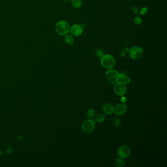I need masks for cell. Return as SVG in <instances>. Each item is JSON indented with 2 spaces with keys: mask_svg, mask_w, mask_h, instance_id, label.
Segmentation results:
<instances>
[{
  "mask_svg": "<svg viewBox=\"0 0 167 167\" xmlns=\"http://www.w3.org/2000/svg\"><path fill=\"white\" fill-rule=\"evenodd\" d=\"M125 51H126V52L127 53H128L129 51H130V49H128V48H126V49H125Z\"/></svg>",
  "mask_w": 167,
  "mask_h": 167,
  "instance_id": "24",
  "label": "cell"
},
{
  "mask_svg": "<svg viewBox=\"0 0 167 167\" xmlns=\"http://www.w3.org/2000/svg\"><path fill=\"white\" fill-rule=\"evenodd\" d=\"M106 77L108 81L112 84H116L120 81L121 75L117 70L109 69L106 72Z\"/></svg>",
  "mask_w": 167,
  "mask_h": 167,
  "instance_id": "3",
  "label": "cell"
},
{
  "mask_svg": "<svg viewBox=\"0 0 167 167\" xmlns=\"http://www.w3.org/2000/svg\"><path fill=\"white\" fill-rule=\"evenodd\" d=\"M101 64L104 68L109 69L113 68L115 65V58L110 55H104L101 57Z\"/></svg>",
  "mask_w": 167,
  "mask_h": 167,
  "instance_id": "2",
  "label": "cell"
},
{
  "mask_svg": "<svg viewBox=\"0 0 167 167\" xmlns=\"http://www.w3.org/2000/svg\"><path fill=\"white\" fill-rule=\"evenodd\" d=\"M71 1H72V0H64V1L66 2H70Z\"/></svg>",
  "mask_w": 167,
  "mask_h": 167,
  "instance_id": "25",
  "label": "cell"
},
{
  "mask_svg": "<svg viewBox=\"0 0 167 167\" xmlns=\"http://www.w3.org/2000/svg\"><path fill=\"white\" fill-rule=\"evenodd\" d=\"M134 22L135 24L137 25H140L142 23L141 18L140 16H136L134 19Z\"/></svg>",
  "mask_w": 167,
  "mask_h": 167,
  "instance_id": "19",
  "label": "cell"
},
{
  "mask_svg": "<svg viewBox=\"0 0 167 167\" xmlns=\"http://www.w3.org/2000/svg\"><path fill=\"white\" fill-rule=\"evenodd\" d=\"M83 29L81 25L75 24L72 26L71 27H70V34H71L72 36L78 37L80 35L82 34L83 32Z\"/></svg>",
  "mask_w": 167,
  "mask_h": 167,
  "instance_id": "8",
  "label": "cell"
},
{
  "mask_svg": "<svg viewBox=\"0 0 167 167\" xmlns=\"http://www.w3.org/2000/svg\"><path fill=\"white\" fill-rule=\"evenodd\" d=\"M95 55L99 58H101L104 55V52L102 49H97L96 50Z\"/></svg>",
  "mask_w": 167,
  "mask_h": 167,
  "instance_id": "18",
  "label": "cell"
},
{
  "mask_svg": "<svg viewBox=\"0 0 167 167\" xmlns=\"http://www.w3.org/2000/svg\"><path fill=\"white\" fill-rule=\"evenodd\" d=\"M127 110V106L125 104H119L114 108V113L117 116L124 114Z\"/></svg>",
  "mask_w": 167,
  "mask_h": 167,
  "instance_id": "9",
  "label": "cell"
},
{
  "mask_svg": "<svg viewBox=\"0 0 167 167\" xmlns=\"http://www.w3.org/2000/svg\"><path fill=\"white\" fill-rule=\"evenodd\" d=\"M143 49L139 47H133L130 49L128 52L130 57L133 59H138L141 58L143 55Z\"/></svg>",
  "mask_w": 167,
  "mask_h": 167,
  "instance_id": "5",
  "label": "cell"
},
{
  "mask_svg": "<svg viewBox=\"0 0 167 167\" xmlns=\"http://www.w3.org/2000/svg\"><path fill=\"white\" fill-rule=\"evenodd\" d=\"M55 29L57 33L60 35H65L70 31V26L68 23L64 21H60L56 23Z\"/></svg>",
  "mask_w": 167,
  "mask_h": 167,
  "instance_id": "1",
  "label": "cell"
},
{
  "mask_svg": "<svg viewBox=\"0 0 167 167\" xmlns=\"http://www.w3.org/2000/svg\"><path fill=\"white\" fill-rule=\"evenodd\" d=\"M147 11H148V9L146 7H143L140 10V14L143 15L147 13Z\"/></svg>",
  "mask_w": 167,
  "mask_h": 167,
  "instance_id": "20",
  "label": "cell"
},
{
  "mask_svg": "<svg viewBox=\"0 0 167 167\" xmlns=\"http://www.w3.org/2000/svg\"><path fill=\"white\" fill-rule=\"evenodd\" d=\"M120 75H121V77H120L121 82L125 84H130L131 81V80L129 77L125 75L124 73H122Z\"/></svg>",
  "mask_w": 167,
  "mask_h": 167,
  "instance_id": "13",
  "label": "cell"
},
{
  "mask_svg": "<svg viewBox=\"0 0 167 167\" xmlns=\"http://www.w3.org/2000/svg\"><path fill=\"white\" fill-rule=\"evenodd\" d=\"M126 51H125V49L122 50L121 53H120V55H121V56L122 57H124L126 56Z\"/></svg>",
  "mask_w": 167,
  "mask_h": 167,
  "instance_id": "22",
  "label": "cell"
},
{
  "mask_svg": "<svg viewBox=\"0 0 167 167\" xmlns=\"http://www.w3.org/2000/svg\"><path fill=\"white\" fill-rule=\"evenodd\" d=\"M114 89L115 93L117 95L121 97L125 95L127 91V88L126 84L120 81L115 84Z\"/></svg>",
  "mask_w": 167,
  "mask_h": 167,
  "instance_id": "6",
  "label": "cell"
},
{
  "mask_svg": "<svg viewBox=\"0 0 167 167\" xmlns=\"http://www.w3.org/2000/svg\"><path fill=\"white\" fill-rule=\"evenodd\" d=\"M126 101H127V99L126 98L124 97V96H122V98H121V101L122 103L125 104V102H126Z\"/></svg>",
  "mask_w": 167,
  "mask_h": 167,
  "instance_id": "23",
  "label": "cell"
},
{
  "mask_svg": "<svg viewBox=\"0 0 167 167\" xmlns=\"http://www.w3.org/2000/svg\"><path fill=\"white\" fill-rule=\"evenodd\" d=\"M87 116L89 119H92L94 118L95 116V110L92 108L89 109L87 112Z\"/></svg>",
  "mask_w": 167,
  "mask_h": 167,
  "instance_id": "16",
  "label": "cell"
},
{
  "mask_svg": "<svg viewBox=\"0 0 167 167\" xmlns=\"http://www.w3.org/2000/svg\"><path fill=\"white\" fill-rule=\"evenodd\" d=\"M94 120L97 123H103L106 120V116L102 113H99L94 117Z\"/></svg>",
  "mask_w": 167,
  "mask_h": 167,
  "instance_id": "11",
  "label": "cell"
},
{
  "mask_svg": "<svg viewBox=\"0 0 167 167\" xmlns=\"http://www.w3.org/2000/svg\"><path fill=\"white\" fill-rule=\"evenodd\" d=\"M113 124L115 127H118L121 125V120L118 117H115L113 120Z\"/></svg>",
  "mask_w": 167,
  "mask_h": 167,
  "instance_id": "17",
  "label": "cell"
},
{
  "mask_svg": "<svg viewBox=\"0 0 167 167\" xmlns=\"http://www.w3.org/2000/svg\"><path fill=\"white\" fill-rule=\"evenodd\" d=\"M71 3L72 6L75 9H79L82 5L81 0H72Z\"/></svg>",
  "mask_w": 167,
  "mask_h": 167,
  "instance_id": "14",
  "label": "cell"
},
{
  "mask_svg": "<svg viewBox=\"0 0 167 167\" xmlns=\"http://www.w3.org/2000/svg\"><path fill=\"white\" fill-rule=\"evenodd\" d=\"M103 111L107 115L112 114L114 112V107L109 103H105L102 106Z\"/></svg>",
  "mask_w": 167,
  "mask_h": 167,
  "instance_id": "10",
  "label": "cell"
},
{
  "mask_svg": "<svg viewBox=\"0 0 167 167\" xmlns=\"http://www.w3.org/2000/svg\"><path fill=\"white\" fill-rule=\"evenodd\" d=\"M115 165L116 167H123L125 165V161L123 160V158H120L117 159L115 161Z\"/></svg>",
  "mask_w": 167,
  "mask_h": 167,
  "instance_id": "15",
  "label": "cell"
},
{
  "mask_svg": "<svg viewBox=\"0 0 167 167\" xmlns=\"http://www.w3.org/2000/svg\"><path fill=\"white\" fill-rule=\"evenodd\" d=\"M131 9L132 10V11H133L134 13L135 14H137L138 13V9H137V7H135V6H132V7H131Z\"/></svg>",
  "mask_w": 167,
  "mask_h": 167,
  "instance_id": "21",
  "label": "cell"
},
{
  "mask_svg": "<svg viewBox=\"0 0 167 167\" xmlns=\"http://www.w3.org/2000/svg\"><path fill=\"white\" fill-rule=\"evenodd\" d=\"M64 40L67 44L69 45H72L74 43V38L73 36H72L71 34H66L65 35Z\"/></svg>",
  "mask_w": 167,
  "mask_h": 167,
  "instance_id": "12",
  "label": "cell"
},
{
  "mask_svg": "<svg viewBox=\"0 0 167 167\" xmlns=\"http://www.w3.org/2000/svg\"><path fill=\"white\" fill-rule=\"evenodd\" d=\"M96 124L95 122L89 119L85 120L82 123L81 128L85 133H91L94 131L95 128Z\"/></svg>",
  "mask_w": 167,
  "mask_h": 167,
  "instance_id": "4",
  "label": "cell"
},
{
  "mask_svg": "<svg viewBox=\"0 0 167 167\" xmlns=\"http://www.w3.org/2000/svg\"><path fill=\"white\" fill-rule=\"evenodd\" d=\"M131 154L130 150L126 146H122L120 147L118 150V155L120 158H126L129 157Z\"/></svg>",
  "mask_w": 167,
  "mask_h": 167,
  "instance_id": "7",
  "label": "cell"
}]
</instances>
